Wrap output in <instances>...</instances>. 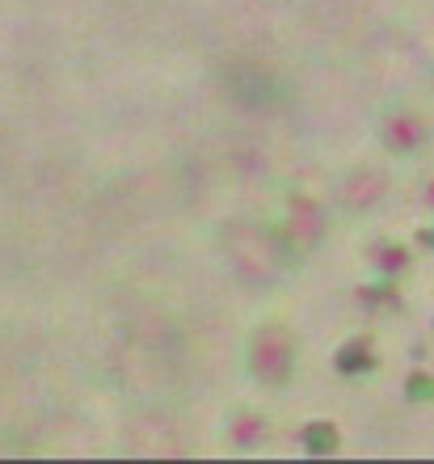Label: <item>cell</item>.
<instances>
[{"label":"cell","mask_w":434,"mask_h":464,"mask_svg":"<svg viewBox=\"0 0 434 464\" xmlns=\"http://www.w3.org/2000/svg\"><path fill=\"white\" fill-rule=\"evenodd\" d=\"M224 89H228L232 102H241L249 111H278L283 102H287V89L278 81L275 72H265L262 63H228L224 68Z\"/></svg>","instance_id":"cell-1"},{"label":"cell","mask_w":434,"mask_h":464,"mask_svg":"<svg viewBox=\"0 0 434 464\" xmlns=\"http://www.w3.org/2000/svg\"><path fill=\"white\" fill-rule=\"evenodd\" d=\"M249 363H254V376L265 384H283L291 376V363H295V343H291L287 330L278 325H265L254 334L249 343Z\"/></svg>","instance_id":"cell-2"},{"label":"cell","mask_w":434,"mask_h":464,"mask_svg":"<svg viewBox=\"0 0 434 464\" xmlns=\"http://www.w3.org/2000/svg\"><path fill=\"white\" fill-rule=\"evenodd\" d=\"M283 237L291 241L295 254H304V249H313L316 245V237H321V216H316V208L308 203V198H291V224H287Z\"/></svg>","instance_id":"cell-3"},{"label":"cell","mask_w":434,"mask_h":464,"mask_svg":"<svg viewBox=\"0 0 434 464\" xmlns=\"http://www.w3.org/2000/svg\"><path fill=\"white\" fill-rule=\"evenodd\" d=\"M422 122L413 119V114H397V119H388L384 127V144L392 148V152H413V148L422 144Z\"/></svg>","instance_id":"cell-4"},{"label":"cell","mask_w":434,"mask_h":464,"mask_svg":"<svg viewBox=\"0 0 434 464\" xmlns=\"http://www.w3.org/2000/svg\"><path fill=\"white\" fill-rule=\"evenodd\" d=\"M333 363H338L342 376H359V372H371V367H375L371 343H367V338H350L346 346H338V354H333Z\"/></svg>","instance_id":"cell-5"},{"label":"cell","mask_w":434,"mask_h":464,"mask_svg":"<svg viewBox=\"0 0 434 464\" xmlns=\"http://www.w3.org/2000/svg\"><path fill=\"white\" fill-rule=\"evenodd\" d=\"M380 190H384V178L380 173H359V178H350L346 186V208H371L375 198H380Z\"/></svg>","instance_id":"cell-6"},{"label":"cell","mask_w":434,"mask_h":464,"mask_svg":"<svg viewBox=\"0 0 434 464\" xmlns=\"http://www.w3.org/2000/svg\"><path fill=\"white\" fill-rule=\"evenodd\" d=\"M304 448L313 456H329L338 448V427H333V422H308V427H304Z\"/></svg>","instance_id":"cell-7"},{"label":"cell","mask_w":434,"mask_h":464,"mask_svg":"<svg viewBox=\"0 0 434 464\" xmlns=\"http://www.w3.org/2000/svg\"><path fill=\"white\" fill-rule=\"evenodd\" d=\"M405 397H410V401H434V376L413 372V376L405 380Z\"/></svg>","instance_id":"cell-8"},{"label":"cell","mask_w":434,"mask_h":464,"mask_svg":"<svg viewBox=\"0 0 434 464\" xmlns=\"http://www.w3.org/2000/svg\"><path fill=\"white\" fill-rule=\"evenodd\" d=\"M405 262H410V254H405L400 245H388V249H380V270H384V275H397V270H405Z\"/></svg>","instance_id":"cell-9"},{"label":"cell","mask_w":434,"mask_h":464,"mask_svg":"<svg viewBox=\"0 0 434 464\" xmlns=\"http://www.w3.org/2000/svg\"><path fill=\"white\" fill-rule=\"evenodd\" d=\"M359 295L367 300V304H384V300H388L392 292H388V287H367V292H359Z\"/></svg>","instance_id":"cell-10"},{"label":"cell","mask_w":434,"mask_h":464,"mask_svg":"<svg viewBox=\"0 0 434 464\" xmlns=\"http://www.w3.org/2000/svg\"><path fill=\"white\" fill-rule=\"evenodd\" d=\"M254 430H257V422H254V418H245V422H241V440H254Z\"/></svg>","instance_id":"cell-11"},{"label":"cell","mask_w":434,"mask_h":464,"mask_svg":"<svg viewBox=\"0 0 434 464\" xmlns=\"http://www.w3.org/2000/svg\"><path fill=\"white\" fill-rule=\"evenodd\" d=\"M426 245H434V232H426Z\"/></svg>","instance_id":"cell-12"}]
</instances>
